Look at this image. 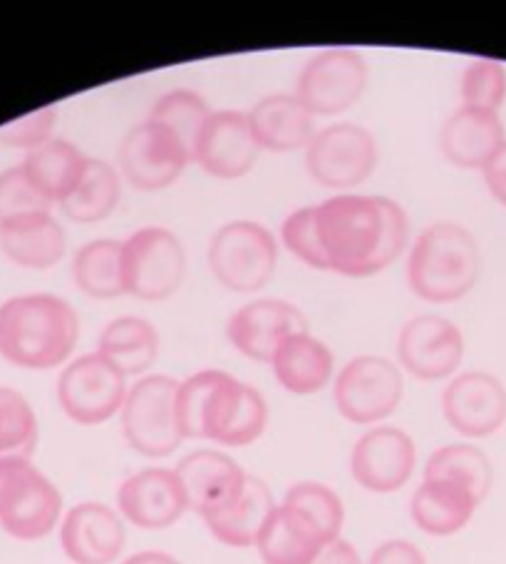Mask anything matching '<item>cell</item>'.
<instances>
[{"label":"cell","instance_id":"4","mask_svg":"<svg viewBox=\"0 0 506 564\" xmlns=\"http://www.w3.org/2000/svg\"><path fill=\"white\" fill-rule=\"evenodd\" d=\"M482 251L474 235L457 221H435L407 251V284L427 304H454L476 286Z\"/></svg>","mask_w":506,"mask_h":564},{"label":"cell","instance_id":"27","mask_svg":"<svg viewBox=\"0 0 506 564\" xmlns=\"http://www.w3.org/2000/svg\"><path fill=\"white\" fill-rule=\"evenodd\" d=\"M328 540L304 512L278 502L253 547L261 564H310Z\"/></svg>","mask_w":506,"mask_h":564},{"label":"cell","instance_id":"33","mask_svg":"<svg viewBox=\"0 0 506 564\" xmlns=\"http://www.w3.org/2000/svg\"><path fill=\"white\" fill-rule=\"evenodd\" d=\"M422 478L454 480L470 488L484 502L494 485V465L482 447L472 443H450L437 447L427 458Z\"/></svg>","mask_w":506,"mask_h":564},{"label":"cell","instance_id":"11","mask_svg":"<svg viewBox=\"0 0 506 564\" xmlns=\"http://www.w3.org/2000/svg\"><path fill=\"white\" fill-rule=\"evenodd\" d=\"M373 132L355 122H338L318 130L306 148V170L320 187L345 194L373 177L377 167Z\"/></svg>","mask_w":506,"mask_h":564},{"label":"cell","instance_id":"29","mask_svg":"<svg viewBox=\"0 0 506 564\" xmlns=\"http://www.w3.org/2000/svg\"><path fill=\"white\" fill-rule=\"evenodd\" d=\"M87 160L90 158L77 144L53 138L41 144V148L25 152L21 167L35 187L43 192V197L55 207V204L65 202L77 189Z\"/></svg>","mask_w":506,"mask_h":564},{"label":"cell","instance_id":"44","mask_svg":"<svg viewBox=\"0 0 506 564\" xmlns=\"http://www.w3.org/2000/svg\"><path fill=\"white\" fill-rule=\"evenodd\" d=\"M117 564H182L174 554L169 552H162V550H142V552H134L130 557L120 560Z\"/></svg>","mask_w":506,"mask_h":564},{"label":"cell","instance_id":"2","mask_svg":"<svg viewBox=\"0 0 506 564\" xmlns=\"http://www.w3.org/2000/svg\"><path fill=\"white\" fill-rule=\"evenodd\" d=\"M177 423L184 441H209L221 447H246L266 433L264 393L219 368H204L177 386Z\"/></svg>","mask_w":506,"mask_h":564},{"label":"cell","instance_id":"31","mask_svg":"<svg viewBox=\"0 0 506 564\" xmlns=\"http://www.w3.org/2000/svg\"><path fill=\"white\" fill-rule=\"evenodd\" d=\"M122 199V174L110 162L87 160V167L77 189L57 204L67 219L77 224H97L110 219Z\"/></svg>","mask_w":506,"mask_h":564},{"label":"cell","instance_id":"42","mask_svg":"<svg viewBox=\"0 0 506 564\" xmlns=\"http://www.w3.org/2000/svg\"><path fill=\"white\" fill-rule=\"evenodd\" d=\"M482 177L492 197L506 207V144L490 162H486V167L482 170Z\"/></svg>","mask_w":506,"mask_h":564},{"label":"cell","instance_id":"6","mask_svg":"<svg viewBox=\"0 0 506 564\" xmlns=\"http://www.w3.org/2000/svg\"><path fill=\"white\" fill-rule=\"evenodd\" d=\"M207 261L223 289L233 294H253L276 276L278 241L264 224L237 219L213 231Z\"/></svg>","mask_w":506,"mask_h":564},{"label":"cell","instance_id":"36","mask_svg":"<svg viewBox=\"0 0 506 564\" xmlns=\"http://www.w3.org/2000/svg\"><path fill=\"white\" fill-rule=\"evenodd\" d=\"M280 502L304 512L306 518L323 532V538L328 542L338 540L340 532H343L345 505L340 500V495L326 482L300 480L296 485H290Z\"/></svg>","mask_w":506,"mask_h":564},{"label":"cell","instance_id":"32","mask_svg":"<svg viewBox=\"0 0 506 564\" xmlns=\"http://www.w3.org/2000/svg\"><path fill=\"white\" fill-rule=\"evenodd\" d=\"M73 281L85 296L112 301L124 296L122 284V241L92 239L75 251Z\"/></svg>","mask_w":506,"mask_h":564},{"label":"cell","instance_id":"18","mask_svg":"<svg viewBox=\"0 0 506 564\" xmlns=\"http://www.w3.org/2000/svg\"><path fill=\"white\" fill-rule=\"evenodd\" d=\"M117 512L138 530L160 532L189 512L174 468H142L124 478L117 490Z\"/></svg>","mask_w":506,"mask_h":564},{"label":"cell","instance_id":"17","mask_svg":"<svg viewBox=\"0 0 506 564\" xmlns=\"http://www.w3.org/2000/svg\"><path fill=\"white\" fill-rule=\"evenodd\" d=\"M300 330H308V318L284 299H253L227 321L229 344L256 364H271L280 341Z\"/></svg>","mask_w":506,"mask_h":564},{"label":"cell","instance_id":"37","mask_svg":"<svg viewBox=\"0 0 506 564\" xmlns=\"http://www.w3.org/2000/svg\"><path fill=\"white\" fill-rule=\"evenodd\" d=\"M460 95L464 107L499 112L506 100V67L496 61H472L462 73Z\"/></svg>","mask_w":506,"mask_h":564},{"label":"cell","instance_id":"9","mask_svg":"<svg viewBox=\"0 0 506 564\" xmlns=\"http://www.w3.org/2000/svg\"><path fill=\"white\" fill-rule=\"evenodd\" d=\"M405 395L400 366L383 356H355L336 373L333 401L338 413L353 425H383Z\"/></svg>","mask_w":506,"mask_h":564},{"label":"cell","instance_id":"12","mask_svg":"<svg viewBox=\"0 0 506 564\" xmlns=\"http://www.w3.org/2000/svg\"><path fill=\"white\" fill-rule=\"evenodd\" d=\"M370 80L367 63L353 47H326L304 65L296 95L314 118H333L363 97Z\"/></svg>","mask_w":506,"mask_h":564},{"label":"cell","instance_id":"39","mask_svg":"<svg viewBox=\"0 0 506 564\" xmlns=\"http://www.w3.org/2000/svg\"><path fill=\"white\" fill-rule=\"evenodd\" d=\"M37 212H53V204L43 197L21 164L0 172V221Z\"/></svg>","mask_w":506,"mask_h":564},{"label":"cell","instance_id":"19","mask_svg":"<svg viewBox=\"0 0 506 564\" xmlns=\"http://www.w3.org/2000/svg\"><path fill=\"white\" fill-rule=\"evenodd\" d=\"M61 547L73 564H114L127 547V522L105 502H77L63 514Z\"/></svg>","mask_w":506,"mask_h":564},{"label":"cell","instance_id":"28","mask_svg":"<svg viewBox=\"0 0 506 564\" xmlns=\"http://www.w3.org/2000/svg\"><path fill=\"white\" fill-rule=\"evenodd\" d=\"M274 492H271L268 485L256 478V475H249L246 485L239 492V498L233 500L227 510H221L213 518L204 520L209 534L223 547L233 550H249L256 544L261 530L268 520V514L276 510Z\"/></svg>","mask_w":506,"mask_h":564},{"label":"cell","instance_id":"22","mask_svg":"<svg viewBox=\"0 0 506 564\" xmlns=\"http://www.w3.org/2000/svg\"><path fill=\"white\" fill-rule=\"evenodd\" d=\"M261 152H298L316 138V118L296 93H271L246 112Z\"/></svg>","mask_w":506,"mask_h":564},{"label":"cell","instance_id":"35","mask_svg":"<svg viewBox=\"0 0 506 564\" xmlns=\"http://www.w3.org/2000/svg\"><path fill=\"white\" fill-rule=\"evenodd\" d=\"M209 105L197 90H187V87H177V90L164 93L157 102L152 105L147 118L164 124L184 142V148L194 152L204 124L211 118Z\"/></svg>","mask_w":506,"mask_h":564},{"label":"cell","instance_id":"5","mask_svg":"<svg viewBox=\"0 0 506 564\" xmlns=\"http://www.w3.org/2000/svg\"><path fill=\"white\" fill-rule=\"evenodd\" d=\"M65 500L33 458L0 460V528L13 540L37 542L61 528Z\"/></svg>","mask_w":506,"mask_h":564},{"label":"cell","instance_id":"34","mask_svg":"<svg viewBox=\"0 0 506 564\" xmlns=\"http://www.w3.org/2000/svg\"><path fill=\"white\" fill-rule=\"evenodd\" d=\"M41 441V423L28 398L0 386V460L33 458Z\"/></svg>","mask_w":506,"mask_h":564},{"label":"cell","instance_id":"20","mask_svg":"<svg viewBox=\"0 0 506 564\" xmlns=\"http://www.w3.org/2000/svg\"><path fill=\"white\" fill-rule=\"evenodd\" d=\"M187 498L189 512L199 514L201 522L227 510L239 498L249 473L229 453L199 447L184 455L174 468Z\"/></svg>","mask_w":506,"mask_h":564},{"label":"cell","instance_id":"40","mask_svg":"<svg viewBox=\"0 0 506 564\" xmlns=\"http://www.w3.org/2000/svg\"><path fill=\"white\" fill-rule=\"evenodd\" d=\"M57 128V105H45L37 110L23 115V118L0 124V144L15 150L31 152L53 140Z\"/></svg>","mask_w":506,"mask_h":564},{"label":"cell","instance_id":"38","mask_svg":"<svg viewBox=\"0 0 506 564\" xmlns=\"http://www.w3.org/2000/svg\"><path fill=\"white\" fill-rule=\"evenodd\" d=\"M280 241L296 259L316 271H328V261L318 237V212L316 204L298 207L280 224Z\"/></svg>","mask_w":506,"mask_h":564},{"label":"cell","instance_id":"23","mask_svg":"<svg viewBox=\"0 0 506 564\" xmlns=\"http://www.w3.org/2000/svg\"><path fill=\"white\" fill-rule=\"evenodd\" d=\"M506 144L499 112L460 107L444 120L440 130V150L447 162L460 170H484Z\"/></svg>","mask_w":506,"mask_h":564},{"label":"cell","instance_id":"10","mask_svg":"<svg viewBox=\"0 0 506 564\" xmlns=\"http://www.w3.org/2000/svg\"><path fill=\"white\" fill-rule=\"evenodd\" d=\"M127 391V376L102 354H85L63 366L57 378V403L73 423L92 427L120 415Z\"/></svg>","mask_w":506,"mask_h":564},{"label":"cell","instance_id":"3","mask_svg":"<svg viewBox=\"0 0 506 564\" xmlns=\"http://www.w3.org/2000/svg\"><path fill=\"white\" fill-rule=\"evenodd\" d=\"M80 344V316L55 294H21L0 304V356L23 371L70 364Z\"/></svg>","mask_w":506,"mask_h":564},{"label":"cell","instance_id":"7","mask_svg":"<svg viewBox=\"0 0 506 564\" xmlns=\"http://www.w3.org/2000/svg\"><path fill=\"white\" fill-rule=\"evenodd\" d=\"M177 386L179 381H174L172 376L147 373L138 378L127 391L120 411L122 435L127 445L142 458H169L184 443L177 423V408H174Z\"/></svg>","mask_w":506,"mask_h":564},{"label":"cell","instance_id":"1","mask_svg":"<svg viewBox=\"0 0 506 564\" xmlns=\"http://www.w3.org/2000/svg\"><path fill=\"white\" fill-rule=\"evenodd\" d=\"M316 212L328 271L340 276H375L395 264L410 241V219L395 199L345 192L316 204Z\"/></svg>","mask_w":506,"mask_h":564},{"label":"cell","instance_id":"25","mask_svg":"<svg viewBox=\"0 0 506 564\" xmlns=\"http://www.w3.org/2000/svg\"><path fill=\"white\" fill-rule=\"evenodd\" d=\"M0 251L15 267L45 271L63 261L67 235L53 212L25 214V217L0 221Z\"/></svg>","mask_w":506,"mask_h":564},{"label":"cell","instance_id":"43","mask_svg":"<svg viewBox=\"0 0 506 564\" xmlns=\"http://www.w3.org/2000/svg\"><path fill=\"white\" fill-rule=\"evenodd\" d=\"M310 564H365V562L360 557V552L355 550L353 542L338 538L333 542H328Z\"/></svg>","mask_w":506,"mask_h":564},{"label":"cell","instance_id":"8","mask_svg":"<svg viewBox=\"0 0 506 564\" xmlns=\"http://www.w3.org/2000/svg\"><path fill=\"white\" fill-rule=\"evenodd\" d=\"M187 276V251L167 227H142L122 239L124 296L140 301L172 299Z\"/></svg>","mask_w":506,"mask_h":564},{"label":"cell","instance_id":"26","mask_svg":"<svg viewBox=\"0 0 506 564\" xmlns=\"http://www.w3.org/2000/svg\"><path fill=\"white\" fill-rule=\"evenodd\" d=\"M268 366L274 368L278 386L290 395H316L336 376L333 351L310 330L284 338Z\"/></svg>","mask_w":506,"mask_h":564},{"label":"cell","instance_id":"30","mask_svg":"<svg viewBox=\"0 0 506 564\" xmlns=\"http://www.w3.org/2000/svg\"><path fill=\"white\" fill-rule=\"evenodd\" d=\"M97 354L120 368L127 378H142L160 356V330L142 316H120L102 328Z\"/></svg>","mask_w":506,"mask_h":564},{"label":"cell","instance_id":"21","mask_svg":"<svg viewBox=\"0 0 506 564\" xmlns=\"http://www.w3.org/2000/svg\"><path fill=\"white\" fill-rule=\"evenodd\" d=\"M261 148L253 138L246 112L213 110L204 124L191 162L217 180H241L256 167Z\"/></svg>","mask_w":506,"mask_h":564},{"label":"cell","instance_id":"24","mask_svg":"<svg viewBox=\"0 0 506 564\" xmlns=\"http://www.w3.org/2000/svg\"><path fill=\"white\" fill-rule=\"evenodd\" d=\"M482 500L464 485L442 478H422L413 492L410 518L430 538H452L462 532L480 510Z\"/></svg>","mask_w":506,"mask_h":564},{"label":"cell","instance_id":"13","mask_svg":"<svg viewBox=\"0 0 506 564\" xmlns=\"http://www.w3.org/2000/svg\"><path fill=\"white\" fill-rule=\"evenodd\" d=\"M117 160L120 174L134 189L162 192L182 177L191 154L177 134L147 118L124 134Z\"/></svg>","mask_w":506,"mask_h":564},{"label":"cell","instance_id":"16","mask_svg":"<svg viewBox=\"0 0 506 564\" xmlns=\"http://www.w3.org/2000/svg\"><path fill=\"white\" fill-rule=\"evenodd\" d=\"M442 415L470 441L499 433L506 423V386L486 371L457 373L442 391Z\"/></svg>","mask_w":506,"mask_h":564},{"label":"cell","instance_id":"15","mask_svg":"<svg viewBox=\"0 0 506 564\" xmlns=\"http://www.w3.org/2000/svg\"><path fill=\"white\" fill-rule=\"evenodd\" d=\"M397 361L417 381L454 378L464 361V336L454 321L422 314L407 321L397 336Z\"/></svg>","mask_w":506,"mask_h":564},{"label":"cell","instance_id":"41","mask_svg":"<svg viewBox=\"0 0 506 564\" xmlns=\"http://www.w3.org/2000/svg\"><path fill=\"white\" fill-rule=\"evenodd\" d=\"M365 564H427V557L410 540H385L370 552Z\"/></svg>","mask_w":506,"mask_h":564},{"label":"cell","instance_id":"14","mask_svg":"<svg viewBox=\"0 0 506 564\" xmlns=\"http://www.w3.org/2000/svg\"><path fill=\"white\" fill-rule=\"evenodd\" d=\"M415 468V441L397 425H373L350 451V475L360 488L373 495L403 490L413 480Z\"/></svg>","mask_w":506,"mask_h":564}]
</instances>
